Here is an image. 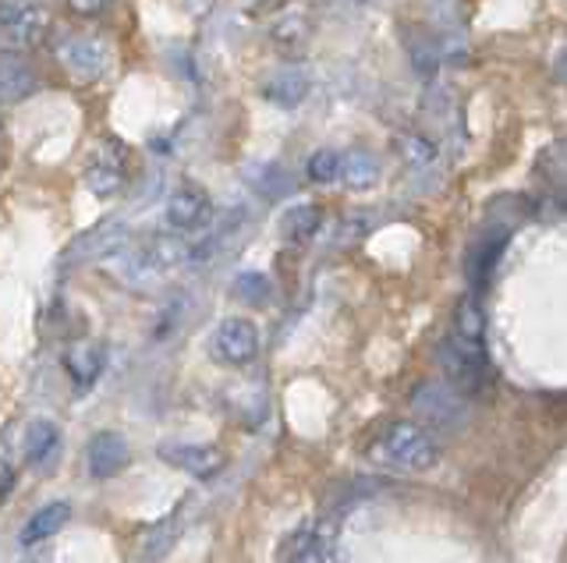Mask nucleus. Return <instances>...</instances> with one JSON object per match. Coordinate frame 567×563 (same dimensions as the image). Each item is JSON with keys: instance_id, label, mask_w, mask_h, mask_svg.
I'll return each instance as SVG.
<instances>
[{"instance_id": "nucleus-21", "label": "nucleus", "mask_w": 567, "mask_h": 563, "mask_svg": "<svg viewBox=\"0 0 567 563\" xmlns=\"http://www.w3.org/2000/svg\"><path fill=\"white\" fill-rule=\"evenodd\" d=\"M235 294L248 305H266V302H270V294H274V284H270V277H266V273L248 270V273H241L235 280Z\"/></svg>"}, {"instance_id": "nucleus-12", "label": "nucleus", "mask_w": 567, "mask_h": 563, "mask_svg": "<svg viewBox=\"0 0 567 563\" xmlns=\"http://www.w3.org/2000/svg\"><path fill=\"white\" fill-rule=\"evenodd\" d=\"M337 524L333 521H319L316 528H309L301 535L298 550H295V563H337Z\"/></svg>"}, {"instance_id": "nucleus-3", "label": "nucleus", "mask_w": 567, "mask_h": 563, "mask_svg": "<svg viewBox=\"0 0 567 563\" xmlns=\"http://www.w3.org/2000/svg\"><path fill=\"white\" fill-rule=\"evenodd\" d=\"M50 29V14L40 0H0V37L14 46H35Z\"/></svg>"}, {"instance_id": "nucleus-23", "label": "nucleus", "mask_w": 567, "mask_h": 563, "mask_svg": "<svg viewBox=\"0 0 567 563\" xmlns=\"http://www.w3.org/2000/svg\"><path fill=\"white\" fill-rule=\"evenodd\" d=\"M408 160H412V164H430L433 160V143H425V138H408Z\"/></svg>"}, {"instance_id": "nucleus-18", "label": "nucleus", "mask_w": 567, "mask_h": 563, "mask_svg": "<svg viewBox=\"0 0 567 563\" xmlns=\"http://www.w3.org/2000/svg\"><path fill=\"white\" fill-rule=\"evenodd\" d=\"M64 365H68L71 379H75L82 390H85V386H93L96 376L103 373V347L100 344H79V347H71Z\"/></svg>"}, {"instance_id": "nucleus-22", "label": "nucleus", "mask_w": 567, "mask_h": 563, "mask_svg": "<svg viewBox=\"0 0 567 563\" xmlns=\"http://www.w3.org/2000/svg\"><path fill=\"white\" fill-rule=\"evenodd\" d=\"M337 170H341V153H337V149H316L309 156V164H306L309 181H316V185L337 181Z\"/></svg>"}, {"instance_id": "nucleus-14", "label": "nucleus", "mask_w": 567, "mask_h": 563, "mask_svg": "<svg viewBox=\"0 0 567 563\" xmlns=\"http://www.w3.org/2000/svg\"><path fill=\"white\" fill-rule=\"evenodd\" d=\"M68 521H71V503L68 500H53V503L40 507L22 528V545H40V542L53 539Z\"/></svg>"}, {"instance_id": "nucleus-16", "label": "nucleus", "mask_w": 567, "mask_h": 563, "mask_svg": "<svg viewBox=\"0 0 567 563\" xmlns=\"http://www.w3.org/2000/svg\"><path fill=\"white\" fill-rule=\"evenodd\" d=\"M319 223H323V209L312 206V202H298V206L288 209V213H284L280 234L288 241H295V244H301V241H309L319 231Z\"/></svg>"}, {"instance_id": "nucleus-17", "label": "nucleus", "mask_w": 567, "mask_h": 563, "mask_svg": "<svg viewBox=\"0 0 567 563\" xmlns=\"http://www.w3.org/2000/svg\"><path fill=\"white\" fill-rule=\"evenodd\" d=\"M337 178H341L348 188H369L380 178V160L365 149H351L341 156V170H337Z\"/></svg>"}, {"instance_id": "nucleus-24", "label": "nucleus", "mask_w": 567, "mask_h": 563, "mask_svg": "<svg viewBox=\"0 0 567 563\" xmlns=\"http://www.w3.org/2000/svg\"><path fill=\"white\" fill-rule=\"evenodd\" d=\"M111 4H114V0H68V8L75 11V14H100Z\"/></svg>"}, {"instance_id": "nucleus-7", "label": "nucleus", "mask_w": 567, "mask_h": 563, "mask_svg": "<svg viewBox=\"0 0 567 563\" xmlns=\"http://www.w3.org/2000/svg\"><path fill=\"white\" fill-rule=\"evenodd\" d=\"M412 411L422 415L430 426L436 429H457L465 421V404H461V394H454L451 386H436L425 383L412 397Z\"/></svg>"}, {"instance_id": "nucleus-15", "label": "nucleus", "mask_w": 567, "mask_h": 563, "mask_svg": "<svg viewBox=\"0 0 567 563\" xmlns=\"http://www.w3.org/2000/svg\"><path fill=\"white\" fill-rule=\"evenodd\" d=\"M262 93L270 103H277V107H298V103L309 96V79L306 72H298V67H280L277 75L266 79Z\"/></svg>"}, {"instance_id": "nucleus-6", "label": "nucleus", "mask_w": 567, "mask_h": 563, "mask_svg": "<svg viewBox=\"0 0 567 563\" xmlns=\"http://www.w3.org/2000/svg\"><path fill=\"white\" fill-rule=\"evenodd\" d=\"M213 206H209V196L192 181H182L171 196H167V206H164V220L171 231L185 234V231H199V227L209 220Z\"/></svg>"}, {"instance_id": "nucleus-20", "label": "nucleus", "mask_w": 567, "mask_h": 563, "mask_svg": "<svg viewBox=\"0 0 567 563\" xmlns=\"http://www.w3.org/2000/svg\"><path fill=\"white\" fill-rule=\"evenodd\" d=\"M501 252H504V234H496V238L483 241V244H478V249L472 252L468 273H472V284H475V288L483 284V280H489V273H493V267H496V259H501Z\"/></svg>"}, {"instance_id": "nucleus-9", "label": "nucleus", "mask_w": 567, "mask_h": 563, "mask_svg": "<svg viewBox=\"0 0 567 563\" xmlns=\"http://www.w3.org/2000/svg\"><path fill=\"white\" fill-rule=\"evenodd\" d=\"M124 174H128V167H124V146L106 143L93 153V160L85 167V188L93 191V196L106 199L124 188Z\"/></svg>"}, {"instance_id": "nucleus-8", "label": "nucleus", "mask_w": 567, "mask_h": 563, "mask_svg": "<svg viewBox=\"0 0 567 563\" xmlns=\"http://www.w3.org/2000/svg\"><path fill=\"white\" fill-rule=\"evenodd\" d=\"M159 461L192 475V479H213L217 471H224V453L209 444H164Z\"/></svg>"}, {"instance_id": "nucleus-19", "label": "nucleus", "mask_w": 567, "mask_h": 563, "mask_svg": "<svg viewBox=\"0 0 567 563\" xmlns=\"http://www.w3.org/2000/svg\"><path fill=\"white\" fill-rule=\"evenodd\" d=\"M58 444H61L58 426L47 421V418H35L32 426L25 429V457H29V465H43L47 457L58 450Z\"/></svg>"}, {"instance_id": "nucleus-1", "label": "nucleus", "mask_w": 567, "mask_h": 563, "mask_svg": "<svg viewBox=\"0 0 567 563\" xmlns=\"http://www.w3.org/2000/svg\"><path fill=\"white\" fill-rule=\"evenodd\" d=\"M369 457L394 471H430L440 461V447L415 421H390L369 447Z\"/></svg>"}, {"instance_id": "nucleus-4", "label": "nucleus", "mask_w": 567, "mask_h": 563, "mask_svg": "<svg viewBox=\"0 0 567 563\" xmlns=\"http://www.w3.org/2000/svg\"><path fill=\"white\" fill-rule=\"evenodd\" d=\"M209 351H213V358H217L220 365H248L259 355L256 323L241 320V315H227V320L213 330Z\"/></svg>"}, {"instance_id": "nucleus-11", "label": "nucleus", "mask_w": 567, "mask_h": 563, "mask_svg": "<svg viewBox=\"0 0 567 563\" xmlns=\"http://www.w3.org/2000/svg\"><path fill=\"white\" fill-rule=\"evenodd\" d=\"M35 93V75L14 50H0V103H22Z\"/></svg>"}, {"instance_id": "nucleus-10", "label": "nucleus", "mask_w": 567, "mask_h": 563, "mask_svg": "<svg viewBox=\"0 0 567 563\" xmlns=\"http://www.w3.org/2000/svg\"><path fill=\"white\" fill-rule=\"evenodd\" d=\"M85 461H89V471H93L96 479H114L117 471L128 468L132 450H128V444H124V436L103 429V432H96L93 439H89Z\"/></svg>"}, {"instance_id": "nucleus-2", "label": "nucleus", "mask_w": 567, "mask_h": 563, "mask_svg": "<svg viewBox=\"0 0 567 563\" xmlns=\"http://www.w3.org/2000/svg\"><path fill=\"white\" fill-rule=\"evenodd\" d=\"M53 54L64 64V72L79 82H96L106 75L111 67V46H106L100 37H85V32H68V37L58 40Z\"/></svg>"}, {"instance_id": "nucleus-13", "label": "nucleus", "mask_w": 567, "mask_h": 563, "mask_svg": "<svg viewBox=\"0 0 567 563\" xmlns=\"http://www.w3.org/2000/svg\"><path fill=\"white\" fill-rule=\"evenodd\" d=\"M454 341L475 355H486V315L475 298H465L454 312Z\"/></svg>"}, {"instance_id": "nucleus-5", "label": "nucleus", "mask_w": 567, "mask_h": 563, "mask_svg": "<svg viewBox=\"0 0 567 563\" xmlns=\"http://www.w3.org/2000/svg\"><path fill=\"white\" fill-rule=\"evenodd\" d=\"M440 368H443V376H447L454 394H475L486 376V355H475V351L461 347L451 337L440 344Z\"/></svg>"}]
</instances>
